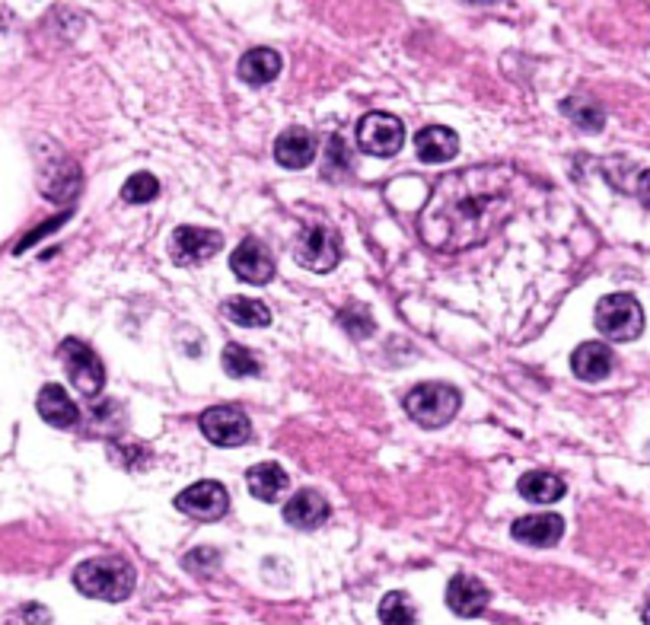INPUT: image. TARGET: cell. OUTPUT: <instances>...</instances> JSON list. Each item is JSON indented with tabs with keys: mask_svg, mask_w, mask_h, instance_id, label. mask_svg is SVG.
<instances>
[{
	"mask_svg": "<svg viewBox=\"0 0 650 625\" xmlns=\"http://www.w3.org/2000/svg\"><path fill=\"white\" fill-rule=\"evenodd\" d=\"M516 173L504 163L447 173L418 214V237L437 252H465L488 242L516 208Z\"/></svg>",
	"mask_w": 650,
	"mask_h": 625,
	"instance_id": "6da1fadb",
	"label": "cell"
},
{
	"mask_svg": "<svg viewBox=\"0 0 650 625\" xmlns=\"http://www.w3.org/2000/svg\"><path fill=\"white\" fill-rule=\"evenodd\" d=\"M135 568L122 555H99L87 559L74 568V587L84 597L105 600V603H122L135 590Z\"/></svg>",
	"mask_w": 650,
	"mask_h": 625,
	"instance_id": "7a4b0ae2",
	"label": "cell"
},
{
	"mask_svg": "<svg viewBox=\"0 0 650 625\" xmlns=\"http://www.w3.org/2000/svg\"><path fill=\"white\" fill-rule=\"evenodd\" d=\"M463 405L460 389L450 384H421L405 396V412L421 428H447Z\"/></svg>",
	"mask_w": 650,
	"mask_h": 625,
	"instance_id": "3957f363",
	"label": "cell"
},
{
	"mask_svg": "<svg viewBox=\"0 0 650 625\" xmlns=\"http://www.w3.org/2000/svg\"><path fill=\"white\" fill-rule=\"evenodd\" d=\"M597 329L609 341H635L645 333V310L632 293H609L597 303Z\"/></svg>",
	"mask_w": 650,
	"mask_h": 625,
	"instance_id": "277c9868",
	"label": "cell"
},
{
	"mask_svg": "<svg viewBox=\"0 0 650 625\" xmlns=\"http://www.w3.org/2000/svg\"><path fill=\"white\" fill-rule=\"evenodd\" d=\"M293 259L307 272H332L341 262V237L332 224H307L297 237Z\"/></svg>",
	"mask_w": 650,
	"mask_h": 625,
	"instance_id": "5b68a950",
	"label": "cell"
},
{
	"mask_svg": "<svg viewBox=\"0 0 650 625\" xmlns=\"http://www.w3.org/2000/svg\"><path fill=\"white\" fill-rule=\"evenodd\" d=\"M61 361H64V371H67L71 384L77 386V392H84L90 399L102 392L105 367H102V361L96 358V351L87 341H80V338L61 341Z\"/></svg>",
	"mask_w": 650,
	"mask_h": 625,
	"instance_id": "8992f818",
	"label": "cell"
},
{
	"mask_svg": "<svg viewBox=\"0 0 650 625\" xmlns=\"http://www.w3.org/2000/svg\"><path fill=\"white\" fill-rule=\"evenodd\" d=\"M405 145V125L402 118L389 112H371L358 125V147L373 157H396Z\"/></svg>",
	"mask_w": 650,
	"mask_h": 625,
	"instance_id": "52a82bcc",
	"label": "cell"
},
{
	"mask_svg": "<svg viewBox=\"0 0 650 625\" xmlns=\"http://www.w3.org/2000/svg\"><path fill=\"white\" fill-rule=\"evenodd\" d=\"M201 434L217 447H239L252 437L249 415L239 405H211L201 412Z\"/></svg>",
	"mask_w": 650,
	"mask_h": 625,
	"instance_id": "ba28073f",
	"label": "cell"
},
{
	"mask_svg": "<svg viewBox=\"0 0 650 625\" xmlns=\"http://www.w3.org/2000/svg\"><path fill=\"white\" fill-rule=\"evenodd\" d=\"M176 511L195 521H221L230 511V495L221 482H195L176 495Z\"/></svg>",
	"mask_w": 650,
	"mask_h": 625,
	"instance_id": "9c48e42d",
	"label": "cell"
},
{
	"mask_svg": "<svg viewBox=\"0 0 650 625\" xmlns=\"http://www.w3.org/2000/svg\"><path fill=\"white\" fill-rule=\"evenodd\" d=\"M224 249V234L208 227H179L170 237V259L176 265H201Z\"/></svg>",
	"mask_w": 650,
	"mask_h": 625,
	"instance_id": "30bf717a",
	"label": "cell"
},
{
	"mask_svg": "<svg viewBox=\"0 0 650 625\" xmlns=\"http://www.w3.org/2000/svg\"><path fill=\"white\" fill-rule=\"evenodd\" d=\"M230 268L233 275L246 285H268L275 278V255L259 237H246L233 249Z\"/></svg>",
	"mask_w": 650,
	"mask_h": 625,
	"instance_id": "8fae6325",
	"label": "cell"
},
{
	"mask_svg": "<svg viewBox=\"0 0 650 625\" xmlns=\"http://www.w3.org/2000/svg\"><path fill=\"white\" fill-rule=\"evenodd\" d=\"M488 600H491V590L478 577L457 575L450 577V584H447V607L457 616H463V620H472V616L485 613Z\"/></svg>",
	"mask_w": 650,
	"mask_h": 625,
	"instance_id": "7c38bea8",
	"label": "cell"
},
{
	"mask_svg": "<svg viewBox=\"0 0 650 625\" xmlns=\"http://www.w3.org/2000/svg\"><path fill=\"white\" fill-rule=\"evenodd\" d=\"M513 539L523 542V546H536V549H549L555 546L558 539L564 536V521L546 511V514H529V517H520L513 521Z\"/></svg>",
	"mask_w": 650,
	"mask_h": 625,
	"instance_id": "4fadbf2b",
	"label": "cell"
},
{
	"mask_svg": "<svg viewBox=\"0 0 650 625\" xmlns=\"http://www.w3.org/2000/svg\"><path fill=\"white\" fill-rule=\"evenodd\" d=\"M612 364H615V358H612V348L605 341H584L571 354V371L587 384L605 380L612 374Z\"/></svg>",
	"mask_w": 650,
	"mask_h": 625,
	"instance_id": "5bb4252c",
	"label": "cell"
},
{
	"mask_svg": "<svg viewBox=\"0 0 650 625\" xmlns=\"http://www.w3.org/2000/svg\"><path fill=\"white\" fill-rule=\"evenodd\" d=\"M284 521L297 529H316L328 521V501L320 491L303 488L297 491L287 504H284Z\"/></svg>",
	"mask_w": 650,
	"mask_h": 625,
	"instance_id": "9a60e30c",
	"label": "cell"
},
{
	"mask_svg": "<svg viewBox=\"0 0 650 625\" xmlns=\"http://www.w3.org/2000/svg\"><path fill=\"white\" fill-rule=\"evenodd\" d=\"M275 160L287 170H303L316 160V138L310 128H287L275 141Z\"/></svg>",
	"mask_w": 650,
	"mask_h": 625,
	"instance_id": "2e32d148",
	"label": "cell"
},
{
	"mask_svg": "<svg viewBox=\"0 0 650 625\" xmlns=\"http://www.w3.org/2000/svg\"><path fill=\"white\" fill-rule=\"evenodd\" d=\"M36 409H39V415L46 418L51 428H74V425L80 422V409L71 402L67 389L58 384L42 386Z\"/></svg>",
	"mask_w": 650,
	"mask_h": 625,
	"instance_id": "e0dca14e",
	"label": "cell"
},
{
	"mask_svg": "<svg viewBox=\"0 0 650 625\" xmlns=\"http://www.w3.org/2000/svg\"><path fill=\"white\" fill-rule=\"evenodd\" d=\"M415 150H418V160H424V163H447V160L457 157L460 138H457V132H450L443 125H427L415 135Z\"/></svg>",
	"mask_w": 650,
	"mask_h": 625,
	"instance_id": "ac0fdd59",
	"label": "cell"
},
{
	"mask_svg": "<svg viewBox=\"0 0 650 625\" xmlns=\"http://www.w3.org/2000/svg\"><path fill=\"white\" fill-rule=\"evenodd\" d=\"M280 54L275 49H252L239 58V80L249 87H268L278 80Z\"/></svg>",
	"mask_w": 650,
	"mask_h": 625,
	"instance_id": "d6986e66",
	"label": "cell"
},
{
	"mask_svg": "<svg viewBox=\"0 0 650 625\" xmlns=\"http://www.w3.org/2000/svg\"><path fill=\"white\" fill-rule=\"evenodd\" d=\"M287 473L280 470L278 463H259V466H252L249 470V476H246V485H249V495L252 498H259V501H265V504H275L280 495H284V488H287Z\"/></svg>",
	"mask_w": 650,
	"mask_h": 625,
	"instance_id": "ffe728a7",
	"label": "cell"
},
{
	"mask_svg": "<svg viewBox=\"0 0 650 625\" xmlns=\"http://www.w3.org/2000/svg\"><path fill=\"white\" fill-rule=\"evenodd\" d=\"M520 495L533 504H555L558 498H564V479L555 473H546V470H533L526 473L523 479L516 482Z\"/></svg>",
	"mask_w": 650,
	"mask_h": 625,
	"instance_id": "44dd1931",
	"label": "cell"
},
{
	"mask_svg": "<svg viewBox=\"0 0 650 625\" xmlns=\"http://www.w3.org/2000/svg\"><path fill=\"white\" fill-rule=\"evenodd\" d=\"M224 316L233 326H242V329H265L272 323V310L262 300H249V297L224 300Z\"/></svg>",
	"mask_w": 650,
	"mask_h": 625,
	"instance_id": "7402d4cb",
	"label": "cell"
},
{
	"mask_svg": "<svg viewBox=\"0 0 650 625\" xmlns=\"http://www.w3.org/2000/svg\"><path fill=\"white\" fill-rule=\"evenodd\" d=\"M564 115L580 128V132H603V122H605V112L603 105L597 102L593 97H571L564 105Z\"/></svg>",
	"mask_w": 650,
	"mask_h": 625,
	"instance_id": "603a6c76",
	"label": "cell"
},
{
	"mask_svg": "<svg viewBox=\"0 0 650 625\" xmlns=\"http://www.w3.org/2000/svg\"><path fill=\"white\" fill-rule=\"evenodd\" d=\"M221 364H224V371L230 374L233 380H246V377H259V374H262V361H259L249 348H242V345H236V341H230V345L224 348Z\"/></svg>",
	"mask_w": 650,
	"mask_h": 625,
	"instance_id": "cb8c5ba5",
	"label": "cell"
},
{
	"mask_svg": "<svg viewBox=\"0 0 650 625\" xmlns=\"http://www.w3.org/2000/svg\"><path fill=\"white\" fill-rule=\"evenodd\" d=\"M379 620L386 625H412L418 623V613H415V607H412V600L405 593L392 590L379 603Z\"/></svg>",
	"mask_w": 650,
	"mask_h": 625,
	"instance_id": "d4e9b609",
	"label": "cell"
},
{
	"mask_svg": "<svg viewBox=\"0 0 650 625\" xmlns=\"http://www.w3.org/2000/svg\"><path fill=\"white\" fill-rule=\"evenodd\" d=\"M160 195V183H157V176H150V173H135L125 186H122V198L128 201V204H147V201H153Z\"/></svg>",
	"mask_w": 650,
	"mask_h": 625,
	"instance_id": "484cf974",
	"label": "cell"
},
{
	"mask_svg": "<svg viewBox=\"0 0 650 625\" xmlns=\"http://www.w3.org/2000/svg\"><path fill=\"white\" fill-rule=\"evenodd\" d=\"M345 173H351V160L345 157V141L335 135V138H328V147H325L323 176L325 179H341Z\"/></svg>",
	"mask_w": 650,
	"mask_h": 625,
	"instance_id": "4316f807",
	"label": "cell"
},
{
	"mask_svg": "<svg viewBox=\"0 0 650 625\" xmlns=\"http://www.w3.org/2000/svg\"><path fill=\"white\" fill-rule=\"evenodd\" d=\"M338 320H341V326H345V329H348L354 338H367L373 333L371 313H367L364 307H358V303H354L351 310H345Z\"/></svg>",
	"mask_w": 650,
	"mask_h": 625,
	"instance_id": "83f0119b",
	"label": "cell"
},
{
	"mask_svg": "<svg viewBox=\"0 0 650 625\" xmlns=\"http://www.w3.org/2000/svg\"><path fill=\"white\" fill-rule=\"evenodd\" d=\"M638 198H641V204L650 211V170L641 173V179H638Z\"/></svg>",
	"mask_w": 650,
	"mask_h": 625,
	"instance_id": "f1b7e54d",
	"label": "cell"
},
{
	"mask_svg": "<svg viewBox=\"0 0 650 625\" xmlns=\"http://www.w3.org/2000/svg\"><path fill=\"white\" fill-rule=\"evenodd\" d=\"M645 623H650V600H648V607H645Z\"/></svg>",
	"mask_w": 650,
	"mask_h": 625,
	"instance_id": "f546056e",
	"label": "cell"
},
{
	"mask_svg": "<svg viewBox=\"0 0 650 625\" xmlns=\"http://www.w3.org/2000/svg\"><path fill=\"white\" fill-rule=\"evenodd\" d=\"M465 3H495V0H465Z\"/></svg>",
	"mask_w": 650,
	"mask_h": 625,
	"instance_id": "4dcf8cb0",
	"label": "cell"
}]
</instances>
